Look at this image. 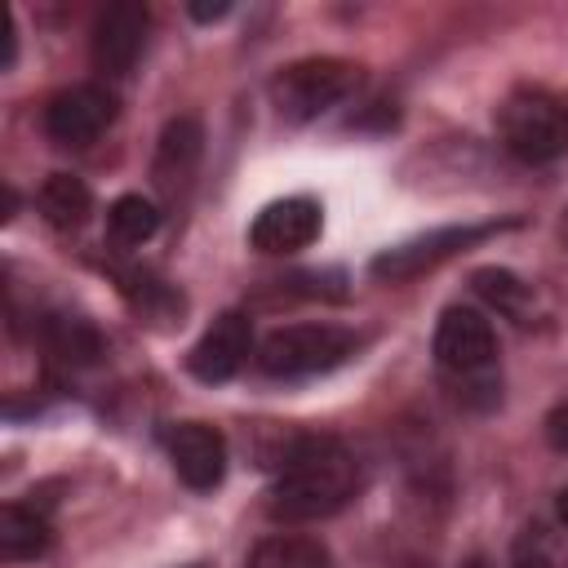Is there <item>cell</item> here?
<instances>
[{"label": "cell", "instance_id": "ffe728a7", "mask_svg": "<svg viewBox=\"0 0 568 568\" xmlns=\"http://www.w3.org/2000/svg\"><path fill=\"white\" fill-rule=\"evenodd\" d=\"M546 439H550V448L568 453V399L546 413Z\"/></svg>", "mask_w": 568, "mask_h": 568}, {"label": "cell", "instance_id": "44dd1931", "mask_svg": "<svg viewBox=\"0 0 568 568\" xmlns=\"http://www.w3.org/2000/svg\"><path fill=\"white\" fill-rule=\"evenodd\" d=\"M18 62V22H13V13L4 18V71Z\"/></svg>", "mask_w": 568, "mask_h": 568}, {"label": "cell", "instance_id": "cb8c5ba5", "mask_svg": "<svg viewBox=\"0 0 568 568\" xmlns=\"http://www.w3.org/2000/svg\"><path fill=\"white\" fill-rule=\"evenodd\" d=\"M559 240L568 244V209H564V217H559Z\"/></svg>", "mask_w": 568, "mask_h": 568}, {"label": "cell", "instance_id": "2e32d148", "mask_svg": "<svg viewBox=\"0 0 568 568\" xmlns=\"http://www.w3.org/2000/svg\"><path fill=\"white\" fill-rule=\"evenodd\" d=\"M160 231V209L146 195H120L106 209V240L115 248H138Z\"/></svg>", "mask_w": 568, "mask_h": 568}, {"label": "cell", "instance_id": "7c38bea8", "mask_svg": "<svg viewBox=\"0 0 568 568\" xmlns=\"http://www.w3.org/2000/svg\"><path fill=\"white\" fill-rule=\"evenodd\" d=\"M200 155H204V129L195 115H178L164 124L160 133V146H155V160H151V178L160 186V195L173 204L186 195L195 169H200Z\"/></svg>", "mask_w": 568, "mask_h": 568}, {"label": "cell", "instance_id": "9c48e42d", "mask_svg": "<svg viewBox=\"0 0 568 568\" xmlns=\"http://www.w3.org/2000/svg\"><path fill=\"white\" fill-rule=\"evenodd\" d=\"M324 231V209L320 200L311 195H284V200H271L253 226H248V244L266 257H284V253H302L320 240Z\"/></svg>", "mask_w": 568, "mask_h": 568}, {"label": "cell", "instance_id": "5b68a950", "mask_svg": "<svg viewBox=\"0 0 568 568\" xmlns=\"http://www.w3.org/2000/svg\"><path fill=\"white\" fill-rule=\"evenodd\" d=\"M359 351V333L342 324H280L257 342V368L271 377H311L346 364Z\"/></svg>", "mask_w": 568, "mask_h": 568}, {"label": "cell", "instance_id": "277c9868", "mask_svg": "<svg viewBox=\"0 0 568 568\" xmlns=\"http://www.w3.org/2000/svg\"><path fill=\"white\" fill-rule=\"evenodd\" d=\"M497 138L524 164H550L568 155V102L546 89H515L497 106Z\"/></svg>", "mask_w": 568, "mask_h": 568}, {"label": "cell", "instance_id": "5bb4252c", "mask_svg": "<svg viewBox=\"0 0 568 568\" xmlns=\"http://www.w3.org/2000/svg\"><path fill=\"white\" fill-rule=\"evenodd\" d=\"M36 209L44 213L49 226L75 231V226H84L89 213H93V191H89L75 173H49L44 186L36 191Z\"/></svg>", "mask_w": 568, "mask_h": 568}, {"label": "cell", "instance_id": "ba28073f", "mask_svg": "<svg viewBox=\"0 0 568 568\" xmlns=\"http://www.w3.org/2000/svg\"><path fill=\"white\" fill-rule=\"evenodd\" d=\"M146 31H151V18L138 0H115L106 4L98 18H93V36H89V53H93V67L111 80L129 75L146 49Z\"/></svg>", "mask_w": 568, "mask_h": 568}, {"label": "cell", "instance_id": "30bf717a", "mask_svg": "<svg viewBox=\"0 0 568 568\" xmlns=\"http://www.w3.org/2000/svg\"><path fill=\"white\" fill-rule=\"evenodd\" d=\"M248 355H253V324H248V315L222 311L200 333V342L186 351V373L195 382H204V386H222V382H231L244 368Z\"/></svg>", "mask_w": 568, "mask_h": 568}, {"label": "cell", "instance_id": "603a6c76", "mask_svg": "<svg viewBox=\"0 0 568 568\" xmlns=\"http://www.w3.org/2000/svg\"><path fill=\"white\" fill-rule=\"evenodd\" d=\"M555 510H559V519H564V524H568V488H564V493H559V497H555Z\"/></svg>", "mask_w": 568, "mask_h": 568}, {"label": "cell", "instance_id": "9a60e30c", "mask_svg": "<svg viewBox=\"0 0 568 568\" xmlns=\"http://www.w3.org/2000/svg\"><path fill=\"white\" fill-rule=\"evenodd\" d=\"M244 568H333V555L320 537H306V532H275V537H262Z\"/></svg>", "mask_w": 568, "mask_h": 568}, {"label": "cell", "instance_id": "4fadbf2b", "mask_svg": "<svg viewBox=\"0 0 568 568\" xmlns=\"http://www.w3.org/2000/svg\"><path fill=\"white\" fill-rule=\"evenodd\" d=\"M49 541H53V528H49V515L36 510V501H9L4 506V515H0V555L9 564L44 555Z\"/></svg>", "mask_w": 568, "mask_h": 568}, {"label": "cell", "instance_id": "52a82bcc", "mask_svg": "<svg viewBox=\"0 0 568 568\" xmlns=\"http://www.w3.org/2000/svg\"><path fill=\"white\" fill-rule=\"evenodd\" d=\"M115 111L120 102L106 84H71L44 102V133L58 146H89L111 129Z\"/></svg>", "mask_w": 568, "mask_h": 568}, {"label": "cell", "instance_id": "d6986e66", "mask_svg": "<svg viewBox=\"0 0 568 568\" xmlns=\"http://www.w3.org/2000/svg\"><path fill=\"white\" fill-rule=\"evenodd\" d=\"M120 288H124V297L133 302V311H142V315H160V311H173V306H178L173 288L160 284V280H155L151 271H142V266L120 271Z\"/></svg>", "mask_w": 568, "mask_h": 568}, {"label": "cell", "instance_id": "6da1fadb", "mask_svg": "<svg viewBox=\"0 0 568 568\" xmlns=\"http://www.w3.org/2000/svg\"><path fill=\"white\" fill-rule=\"evenodd\" d=\"M359 493V462L328 435H302L280 457L266 493V515L280 524H311L337 515Z\"/></svg>", "mask_w": 568, "mask_h": 568}, {"label": "cell", "instance_id": "484cf974", "mask_svg": "<svg viewBox=\"0 0 568 568\" xmlns=\"http://www.w3.org/2000/svg\"><path fill=\"white\" fill-rule=\"evenodd\" d=\"M186 568H200V564H186Z\"/></svg>", "mask_w": 568, "mask_h": 568}, {"label": "cell", "instance_id": "8fae6325", "mask_svg": "<svg viewBox=\"0 0 568 568\" xmlns=\"http://www.w3.org/2000/svg\"><path fill=\"white\" fill-rule=\"evenodd\" d=\"M178 479L195 493H213L226 479V435L209 422H178L164 435Z\"/></svg>", "mask_w": 568, "mask_h": 568}, {"label": "cell", "instance_id": "8992f818", "mask_svg": "<svg viewBox=\"0 0 568 568\" xmlns=\"http://www.w3.org/2000/svg\"><path fill=\"white\" fill-rule=\"evenodd\" d=\"M510 226H515V217H501V222H448V226H435V231H422V235H408V240L382 248L368 262V271L377 280H386V284H408V280L453 262L457 253H466V248H475L488 235L510 231Z\"/></svg>", "mask_w": 568, "mask_h": 568}, {"label": "cell", "instance_id": "ac0fdd59", "mask_svg": "<svg viewBox=\"0 0 568 568\" xmlns=\"http://www.w3.org/2000/svg\"><path fill=\"white\" fill-rule=\"evenodd\" d=\"M49 351L67 364H89L102 355V337L89 320H75V315H53L49 320Z\"/></svg>", "mask_w": 568, "mask_h": 568}, {"label": "cell", "instance_id": "3957f363", "mask_svg": "<svg viewBox=\"0 0 568 568\" xmlns=\"http://www.w3.org/2000/svg\"><path fill=\"white\" fill-rule=\"evenodd\" d=\"M359 80H364L359 62L315 53V58H297L271 75V102L288 124H311L324 111H333L337 102H346L359 89Z\"/></svg>", "mask_w": 568, "mask_h": 568}, {"label": "cell", "instance_id": "7402d4cb", "mask_svg": "<svg viewBox=\"0 0 568 568\" xmlns=\"http://www.w3.org/2000/svg\"><path fill=\"white\" fill-rule=\"evenodd\" d=\"M231 13V4L222 0V4H191V18L195 22H217V18H226Z\"/></svg>", "mask_w": 568, "mask_h": 568}, {"label": "cell", "instance_id": "d4e9b609", "mask_svg": "<svg viewBox=\"0 0 568 568\" xmlns=\"http://www.w3.org/2000/svg\"><path fill=\"white\" fill-rule=\"evenodd\" d=\"M466 568H493V564H484V559H470V564H466Z\"/></svg>", "mask_w": 568, "mask_h": 568}, {"label": "cell", "instance_id": "7a4b0ae2", "mask_svg": "<svg viewBox=\"0 0 568 568\" xmlns=\"http://www.w3.org/2000/svg\"><path fill=\"white\" fill-rule=\"evenodd\" d=\"M439 373L457 386L466 404H493L497 399V333L484 311L475 306H448L430 337Z\"/></svg>", "mask_w": 568, "mask_h": 568}, {"label": "cell", "instance_id": "e0dca14e", "mask_svg": "<svg viewBox=\"0 0 568 568\" xmlns=\"http://www.w3.org/2000/svg\"><path fill=\"white\" fill-rule=\"evenodd\" d=\"M470 284H475V293H479L488 306H497L501 315L528 324V315H532V284H524L515 271H506V266H484V271L470 275Z\"/></svg>", "mask_w": 568, "mask_h": 568}]
</instances>
